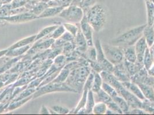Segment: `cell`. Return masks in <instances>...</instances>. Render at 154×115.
Wrapping results in <instances>:
<instances>
[{
  "instance_id": "obj_1",
  "label": "cell",
  "mask_w": 154,
  "mask_h": 115,
  "mask_svg": "<svg viewBox=\"0 0 154 115\" xmlns=\"http://www.w3.org/2000/svg\"><path fill=\"white\" fill-rule=\"evenodd\" d=\"M84 14L94 31L100 32L104 28L107 21V10L103 5L96 3L84 11Z\"/></svg>"
},
{
  "instance_id": "obj_2",
  "label": "cell",
  "mask_w": 154,
  "mask_h": 115,
  "mask_svg": "<svg viewBox=\"0 0 154 115\" xmlns=\"http://www.w3.org/2000/svg\"><path fill=\"white\" fill-rule=\"evenodd\" d=\"M91 71L89 66H84L70 71L66 83L71 88L75 90L78 93L83 91L84 84Z\"/></svg>"
},
{
  "instance_id": "obj_3",
  "label": "cell",
  "mask_w": 154,
  "mask_h": 115,
  "mask_svg": "<svg viewBox=\"0 0 154 115\" xmlns=\"http://www.w3.org/2000/svg\"><path fill=\"white\" fill-rule=\"evenodd\" d=\"M146 25L143 24L127 30L116 38L112 43L122 47L134 45L136 42L143 36V31Z\"/></svg>"
},
{
  "instance_id": "obj_4",
  "label": "cell",
  "mask_w": 154,
  "mask_h": 115,
  "mask_svg": "<svg viewBox=\"0 0 154 115\" xmlns=\"http://www.w3.org/2000/svg\"><path fill=\"white\" fill-rule=\"evenodd\" d=\"M72 92L78 93L77 91L73 88H71L67 83L65 82L63 83H56L51 82L50 83L45 85L36 90V91L33 94L32 99H35L40 96H43L48 93H51L53 92Z\"/></svg>"
},
{
  "instance_id": "obj_5",
  "label": "cell",
  "mask_w": 154,
  "mask_h": 115,
  "mask_svg": "<svg viewBox=\"0 0 154 115\" xmlns=\"http://www.w3.org/2000/svg\"><path fill=\"white\" fill-rule=\"evenodd\" d=\"M58 16L67 21L68 23L79 24L84 17V11L80 7L71 4L64 8Z\"/></svg>"
},
{
  "instance_id": "obj_6",
  "label": "cell",
  "mask_w": 154,
  "mask_h": 115,
  "mask_svg": "<svg viewBox=\"0 0 154 115\" xmlns=\"http://www.w3.org/2000/svg\"><path fill=\"white\" fill-rule=\"evenodd\" d=\"M106 58L113 65L122 62L124 60L123 49L122 47L115 45H102Z\"/></svg>"
},
{
  "instance_id": "obj_7",
  "label": "cell",
  "mask_w": 154,
  "mask_h": 115,
  "mask_svg": "<svg viewBox=\"0 0 154 115\" xmlns=\"http://www.w3.org/2000/svg\"><path fill=\"white\" fill-rule=\"evenodd\" d=\"M114 88L116 90L119 96L123 97L128 103L131 109L141 108L142 101L139 99L137 97L131 93L120 82L116 83Z\"/></svg>"
},
{
  "instance_id": "obj_8",
  "label": "cell",
  "mask_w": 154,
  "mask_h": 115,
  "mask_svg": "<svg viewBox=\"0 0 154 115\" xmlns=\"http://www.w3.org/2000/svg\"><path fill=\"white\" fill-rule=\"evenodd\" d=\"M94 45L96 48L97 61L101 65L103 71L112 73L114 65L109 62L105 57L100 40L98 39H97Z\"/></svg>"
},
{
  "instance_id": "obj_9",
  "label": "cell",
  "mask_w": 154,
  "mask_h": 115,
  "mask_svg": "<svg viewBox=\"0 0 154 115\" xmlns=\"http://www.w3.org/2000/svg\"><path fill=\"white\" fill-rule=\"evenodd\" d=\"M131 81L136 84L144 83L154 88V77L148 74V71L145 67L131 76Z\"/></svg>"
},
{
  "instance_id": "obj_10",
  "label": "cell",
  "mask_w": 154,
  "mask_h": 115,
  "mask_svg": "<svg viewBox=\"0 0 154 115\" xmlns=\"http://www.w3.org/2000/svg\"><path fill=\"white\" fill-rule=\"evenodd\" d=\"M38 19V16L33 13H20L11 16H7L4 17H0V20H5L8 23L13 24L23 23Z\"/></svg>"
},
{
  "instance_id": "obj_11",
  "label": "cell",
  "mask_w": 154,
  "mask_h": 115,
  "mask_svg": "<svg viewBox=\"0 0 154 115\" xmlns=\"http://www.w3.org/2000/svg\"><path fill=\"white\" fill-rule=\"evenodd\" d=\"M79 27L81 32L83 33L85 38L87 41L88 46L94 45L93 39L94 30L91 26H90V24L89 23L85 14L83 19L79 23Z\"/></svg>"
},
{
  "instance_id": "obj_12",
  "label": "cell",
  "mask_w": 154,
  "mask_h": 115,
  "mask_svg": "<svg viewBox=\"0 0 154 115\" xmlns=\"http://www.w3.org/2000/svg\"><path fill=\"white\" fill-rule=\"evenodd\" d=\"M112 73L116 78L122 83L131 81V76L124 64V61L120 64L114 65Z\"/></svg>"
},
{
  "instance_id": "obj_13",
  "label": "cell",
  "mask_w": 154,
  "mask_h": 115,
  "mask_svg": "<svg viewBox=\"0 0 154 115\" xmlns=\"http://www.w3.org/2000/svg\"><path fill=\"white\" fill-rule=\"evenodd\" d=\"M73 43L75 45V50L81 52L85 58V53L88 48V44L87 41L85 38L83 33L81 32L80 28L76 36L74 37Z\"/></svg>"
},
{
  "instance_id": "obj_14",
  "label": "cell",
  "mask_w": 154,
  "mask_h": 115,
  "mask_svg": "<svg viewBox=\"0 0 154 115\" xmlns=\"http://www.w3.org/2000/svg\"><path fill=\"white\" fill-rule=\"evenodd\" d=\"M134 46L136 53L137 55V61L139 62L143 63V58L145 52L148 48L146 39L143 36H141V38L136 42Z\"/></svg>"
},
{
  "instance_id": "obj_15",
  "label": "cell",
  "mask_w": 154,
  "mask_h": 115,
  "mask_svg": "<svg viewBox=\"0 0 154 115\" xmlns=\"http://www.w3.org/2000/svg\"><path fill=\"white\" fill-rule=\"evenodd\" d=\"M122 84L127 89L136 97H137L139 99H140L141 101L145 100V98L141 92V90L136 83L132 82L131 81H129L122 82Z\"/></svg>"
},
{
  "instance_id": "obj_16",
  "label": "cell",
  "mask_w": 154,
  "mask_h": 115,
  "mask_svg": "<svg viewBox=\"0 0 154 115\" xmlns=\"http://www.w3.org/2000/svg\"><path fill=\"white\" fill-rule=\"evenodd\" d=\"M122 48L125 61L132 63H134L137 61V55L134 45L127 46Z\"/></svg>"
},
{
  "instance_id": "obj_17",
  "label": "cell",
  "mask_w": 154,
  "mask_h": 115,
  "mask_svg": "<svg viewBox=\"0 0 154 115\" xmlns=\"http://www.w3.org/2000/svg\"><path fill=\"white\" fill-rule=\"evenodd\" d=\"M64 7H55L45 8V9L38 16V19L51 17L58 15L64 9Z\"/></svg>"
},
{
  "instance_id": "obj_18",
  "label": "cell",
  "mask_w": 154,
  "mask_h": 115,
  "mask_svg": "<svg viewBox=\"0 0 154 115\" xmlns=\"http://www.w3.org/2000/svg\"><path fill=\"white\" fill-rule=\"evenodd\" d=\"M124 64H125L127 70L128 71L129 74L131 77V76L135 75L136 73L139 72L143 67H144V65H143V63L139 62L137 61L134 63H132V62H129L128 61L124 60Z\"/></svg>"
},
{
  "instance_id": "obj_19",
  "label": "cell",
  "mask_w": 154,
  "mask_h": 115,
  "mask_svg": "<svg viewBox=\"0 0 154 115\" xmlns=\"http://www.w3.org/2000/svg\"><path fill=\"white\" fill-rule=\"evenodd\" d=\"M137 85L139 86L145 99L149 101L154 100V88L144 83H139Z\"/></svg>"
},
{
  "instance_id": "obj_20",
  "label": "cell",
  "mask_w": 154,
  "mask_h": 115,
  "mask_svg": "<svg viewBox=\"0 0 154 115\" xmlns=\"http://www.w3.org/2000/svg\"><path fill=\"white\" fill-rule=\"evenodd\" d=\"M31 45H26L24 47L14 48L12 50H8L5 56L9 58H16L21 57L24 55L26 52H28L31 48Z\"/></svg>"
},
{
  "instance_id": "obj_21",
  "label": "cell",
  "mask_w": 154,
  "mask_h": 115,
  "mask_svg": "<svg viewBox=\"0 0 154 115\" xmlns=\"http://www.w3.org/2000/svg\"><path fill=\"white\" fill-rule=\"evenodd\" d=\"M36 36V35H33L31 36H28L27 38L22 39L19 40L18 42H16L15 43H14L11 46H10L9 48H8V49L12 50L14 48L22 47H24V46L28 45H31L33 42H35Z\"/></svg>"
},
{
  "instance_id": "obj_22",
  "label": "cell",
  "mask_w": 154,
  "mask_h": 115,
  "mask_svg": "<svg viewBox=\"0 0 154 115\" xmlns=\"http://www.w3.org/2000/svg\"><path fill=\"white\" fill-rule=\"evenodd\" d=\"M143 36L146 39L148 47L154 43V29L152 26L146 25L143 31Z\"/></svg>"
},
{
  "instance_id": "obj_23",
  "label": "cell",
  "mask_w": 154,
  "mask_h": 115,
  "mask_svg": "<svg viewBox=\"0 0 154 115\" xmlns=\"http://www.w3.org/2000/svg\"><path fill=\"white\" fill-rule=\"evenodd\" d=\"M32 98H33V95L26 97V98H25L21 99V100L14 101H11L5 112H9V111L15 110L16 109L19 108L21 107L24 105L26 103L28 102L29 100L32 99Z\"/></svg>"
},
{
  "instance_id": "obj_24",
  "label": "cell",
  "mask_w": 154,
  "mask_h": 115,
  "mask_svg": "<svg viewBox=\"0 0 154 115\" xmlns=\"http://www.w3.org/2000/svg\"><path fill=\"white\" fill-rule=\"evenodd\" d=\"M96 104V101L94 98V93L91 91V90H89L87 96V100L85 105V109L87 112V114H91L93 113V109Z\"/></svg>"
},
{
  "instance_id": "obj_25",
  "label": "cell",
  "mask_w": 154,
  "mask_h": 115,
  "mask_svg": "<svg viewBox=\"0 0 154 115\" xmlns=\"http://www.w3.org/2000/svg\"><path fill=\"white\" fill-rule=\"evenodd\" d=\"M96 0H72L71 4L77 5L86 11L90 7L93 6L96 2Z\"/></svg>"
},
{
  "instance_id": "obj_26",
  "label": "cell",
  "mask_w": 154,
  "mask_h": 115,
  "mask_svg": "<svg viewBox=\"0 0 154 115\" xmlns=\"http://www.w3.org/2000/svg\"><path fill=\"white\" fill-rule=\"evenodd\" d=\"M70 71L71 70L69 69L64 66L63 69L60 70L59 73H58V76L52 82L56 83L65 82L70 73Z\"/></svg>"
},
{
  "instance_id": "obj_27",
  "label": "cell",
  "mask_w": 154,
  "mask_h": 115,
  "mask_svg": "<svg viewBox=\"0 0 154 115\" xmlns=\"http://www.w3.org/2000/svg\"><path fill=\"white\" fill-rule=\"evenodd\" d=\"M146 7L147 11V25L152 26L154 20V4L150 0H146Z\"/></svg>"
},
{
  "instance_id": "obj_28",
  "label": "cell",
  "mask_w": 154,
  "mask_h": 115,
  "mask_svg": "<svg viewBox=\"0 0 154 115\" xmlns=\"http://www.w3.org/2000/svg\"><path fill=\"white\" fill-rule=\"evenodd\" d=\"M92 71L94 73V81H93V86L91 90L94 93H96L101 89L103 81L102 77L100 75V73H98L93 71Z\"/></svg>"
},
{
  "instance_id": "obj_29",
  "label": "cell",
  "mask_w": 154,
  "mask_h": 115,
  "mask_svg": "<svg viewBox=\"0 0 154 115\" xmlns=\"http://www.w3.org/2000/svg\"><path fill=\"white\" fill-rule=\"evenodd\" d=\"M89 90L83 89L82 91V95L78 103L77 106L75 108H74V110L72 111H70L69 114H77L78 111L81 109L84 108L85 107V105L86 103L87 100V96H88V93Z\"/></svg>"
},
{
  "instance_id": "obj_30",
  "label": "cell",
  "mask_w": 154,
  "mask_h": 115,
  "mask_svg": "<svg viewBox=\"0 0 154 115\" xmlns=\"http://www.w3.org/2000/svg\"><path fill=\"white\" fill-rule=\"evenodd\" d=\"M112 99L119 105L120 108L121 109V110L123 112V114H126V113L129 110L130 108L129 107L128 103L122 96L118 95L113 98Z\"/></svg>"
},
{
  "instance_id": "obj_31",
  "label": "cell",
  "mask_w": 154,
  "mask_h": 115,
  "mask_svg": "<svg viewBox=\"0 0 154 115\" xmlns=\"http://www.w3.org/2000/svg\"><path fill=\"white\" fill-rule=\"evenodd\" d=\"M94 95L96 102H102L107 104L108 102L112 100V98L102 89H101L96 93H94Z\"/></svg>"
},
{
  "instance_id": "obj_32",
  "label": "cell",
  "mask_w": 154,
  "mask_h": 115,
  "mask_svg": "<svg viewBox=\"0 0 154 115\" xmlns=\"http://www.w3.org/2000/svg\"><path fill=\"white\" fill-rule=\"evenodd\" d=\"M58 26L59 25H53V26H46L45 28H43L40 32H38V34H36L35 42L39 39L43 38L45 36H47L50 34H51L52 32H53L58 27Z\"/></svg>"
},
{
  "instance_id": "obj_33",
  "label": "cell",
  "mask_w": 154,
  "mask_h": 115,
  "mask_svg": "<svg viewBox=\"0 0 154 115\" xmlns=\"http://www.w3.org/2000/svg\"><path fill=\"white\" fill-rule=\"evenodd\" d=\"M106 104L102 102H96L93 109V114L94 115H105L107 110Z\"/></svg>"
},
{
  "instance_id": "obj_34",
  "label": "cell",
  "mask_w": 154,
  "mask_h": 115,
  "mask_svg": "<svg viewBox=\"0 0 154 115\" xmlns=\"http://www.w3.org/2000/svg\"><path fill=\"white\" fill-rule=\"evenodd\" d=\"M85 58L88 61H96L97 60L96 48L94 45L88 46L85 53Z\"/></svg>"
},
{
  "instance_id": "obj_35",
  "label": "cell",
  "mask_w": 154,
  "mask_h": 115,
  "mask_svg": "<svg viewBox=\"0 0 154 115\" xmlns=\"http://www.w3.org/2000/svg\"><path fill=\"white\" fill-rule=\"evenodd\" d=\"M52 64L58 68L62 69L67 64V57L64 54H60L53 59Z\"/></svg>"
},
{
  "instance_id": "obj_36",
  "label": "cell",
  "mask_w": 154,
  "mask_h": 115,
  "mask_svg": "<svg viewBox=\"0 0 154 115\" xmlns=\"http://www.w3.org/2000/svg\"><path fill=\"white\" fill-rule=\"evenodd\" d=\"M141 109L145 110L148 114L154 115V100L149 101L147 99L143 100Z\"/></svg>"
},
{
  "instance_id": "obj_37",
  "label": "cell",
  "mask_w": 154,
  "mask_h": 115,
  "mask_svg": "<svg viewBox=\"0 0 154 115\" xmlns=\"http://www.w3.org/2000/svg\"><path fill=\"white\" fill-rule=\"evenodd\" d=\"M36 90L37 89L35 88H26V89L23 90L21 93H20L17 96H16L11 100V101L19 100L31 96L36 91Z\"/></svg>"
},
{
  "instance_id": "obj_38",
  "label": "cell",
  "mask_w": 154,
  "mask_h": 115,
  "mask_svg": "<svg viewBox=\"0 0 154 115\" xmlns=\"http://www.w3.org/2000/svg\"><path fill=\"white\" fill-rule=\"evenodd\" d=\"M66 32V30L64 28V26L63 25H60L52 32L51 34L48 35L47 36H45L47 38H52L54 39L55 40L59 38L62 36V35Z\"/></svg>"
},
{
  "instance_id": "obj_39",
  "label": "cell",
  "mask_w": 154,
  "mask_h": 115,
  "mask_svg": "<svg viewBox=\"0 0 154 115\" xmlns=\"http://www.w3.org/2000/svg\"><path fill=\"white\" fill-rule=\"evenodd\" d=\"M154 59L152 56L151 55L149 50V48H148L147 50L145 52L144 58H143V65L144 67L146 69V70H148L150 67L152 66V64L154 63Z\"/></svg>"
},
{
  "instance_id": "obj_40",
  "label": "cell",
  "mask_w": 154,
  "mask_h": 115,
  "mask_svg": "<svg viewBox=\"0 0 154 115\" xmlns=\"http://www.w3.org/2000/svg\"><path fill=\"white\" fill-rule=\"evenodd\" d=\"M101 89L103 90L112 98L119 95L116 90L112 85L106 82H103Z\"/></svg>"
},
{
  "instance_id": "obj_41",
  "label": "cell",
  "mask_w": 154,
  "mask_h": 115,
  "mask_svg": "<svg viewBox=\"0 0 154 115\" xmlns=\"http://www.w3.org/2000/svg\"><path fill=\"white\" fill-rule=\"evenodd\" d=\"M66 31L70 33L74 37L76 36L77 33L78 32L80 27L77 26V24L71 23H66L63 24Z\"/></svg>"
},
{
  "instance_id": "obj_42",
  "label": "cell",
  "mask_w": 154,
  "mask_h": 115,
  "mask_svg": "<svg viewBox=\"0 0 154 115\" xmlns=\"http://www.w3.org/2000/svg\"><path fill=\"white\" fill-rule=\"evenodd\" d=\"M106 105H107L108 109L113 111L115 113L116 115H119V114L122 115L123 114V112L121 110V109L120 108L119 105L113 100V99L110 101L108 102L106 104Z\"/></svg>"
},
{
  "instance_id": "obj_43",
  "label": "cell",
  "mask_w": 154,
  "mask_h": 115,
  "mask_svg": "<svg viewBox=\"0 0 154 115\" xmlns=\"http://www.w3.org/2000/svg\"><path fill=\"white\" fill-rule=\"evenodd\" d=\"M93 81H94V73L91 71L85 82L83 89H88L89 90L91 89Z\"/></svg>"
},
{
  "instance_id": "obj_44",
  "label": "cell",
  "mask_w": 154,
  "mask_h": 115,
  "mask_svg": "<svg viewBox=\"0 0 154 115\" xmlns=\"http://www.w3.org/2000/svg\"><path fill=\"white\" fill-rule=\"evenodd\" d=\"M51 108L54 110L57 114H61V115H65V114H69L70 112V109L62 106H58V105H55L52 107Z\"/></svg>"
},
{
  "instance_id": "obj_45",
  "label": "cell",
  "mask_w": 154,
  "mask_h": 115,
  "mask_svg": "<svg viewBox=\"0 0 154 115\" xmlns=\"http://www.w3.org/2000/svg\"><path fill=\"white\" fill-rule=\"evenodd\" d=\"M127 115H147L145 110L141 108H133L129 109V110L126 113Z\"/></svg>"
},
{
  "instance_id": "obj_46",
  "label": "cell",
  "mask_w": 154,
  "mask_h": 115,
  "mask_svg": "<svg viewBox=\"0 0 154 115\" xmlns=\"http://www.w3.org/2000/svg\"><path fill=\"white\" fill-rule=\"evenodd\" d=\"M39 114H42V115H50V111H49V109L46 107L45 105H43L42 107H41V108L40 110L39 111Z\"/></svg>"
},
{
  "instance_id": "obj_47",
  "label": "cell",
  "mask_w": 154,
  "mask_h": 115,
  "mask_svg": "<svg viewBox=\"0 0 154 115\" xmlns=\"http://www.w3.org/2000/svg\"><path fill=\"white\" fill-rule=\"evenodd\" d=\"M148 73L149 75L154 77V62L153 64L150 67V68L147 70Z\"/></svg>"
},
{
  "instance_id": "obj_48",
  "label": "cell",
  "mask_w": 154,
  "mask_h": 115,
  "mask_svg": "<svg viewBox=\"0 0 154 115\" xmlns=\"http://www.w3.org/2000/svg\"><path fill=\"white\" fill-rule=\"evenodd\" d=\"M148 48H149V52H150L151 55L152 56V57H153L154 59V43L151 46H150V47H148Z\"/></svg>"
},
{
  "instance_id": "obj_49",
  "label": "cell",
  "mask_w": 154,
  "mask_h": 115,
  "mask_svg": "<svg viewBox=\"0 0 154 115\" xmlns=\"http://www.w3.org/2000/svg\"><path fill=\"white\" fill-rule=\"evenodd\" d=\"M8 51V48L7 49H5V50H1L0 51V58L5 56V55H6Z\"/></svg>"
},
{
  "instance_id": "obj_50",
  "label": "cell",
  "mask_w": 154,
  "mask_h": 115,
  "mask_svg": "<svg viewBox=\"0 0 154 115\" xmlns=\"http://www.w3.org/2000/svg\"><path fill=\"white\" fill-rule=\"evenodd\" d=\"M105 114L106 115H116L115 113L113 111L111 110L110 109H107V110H106Z\"/></svg>"
},
{
  "instance_id": "obj_51",
  "label": "cell",
  "mask_w": 154,
  "mask_h": 115,
  "mask_svg": "<svg viewBox=\"0 0 154 115\" xmlns=\"http://www.w3.org/2000/svg\"><path fill=\"white\" fill-rule=\"evenodd\" d=\"M5 86L4 82L2 81V79L0 78V89H2Z\"/></svg>"
},
{
  "instance_id": "obj_52",
  "label": "cell",
  "mask_w": 154,
  "mask_h": 115,
  "mask_svg": "<svg viewBox=\"0 0 154 115\" xmlns=\"http://www.w3.org/2000/svg\"><path fill=\"white\" fill-rule=\"evenodd\" d=\"M150 1H151L152 2H153L154 4V0H150Z\"/></svg>"
},
{
  "instance_id": "obj_53",
  "label": "cell",
  "mask_w": 154,
  "mask_h": 115,
  "mask_svg": "<svg viewBox=\"0 0 154 115\" xmlns=\"http://www.w3.org/2000/svg\"><path fill=\"white\" fill-rule=\"evenodd\" d=\"M152 26H153V28H154V23H153V24H152Z\"/></svg>"
}]
</instances>
